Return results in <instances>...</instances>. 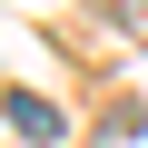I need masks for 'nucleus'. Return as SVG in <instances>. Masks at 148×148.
I'll return each instance as SVG.
<instances>
[{"label":"nucleus","mask_w":148,"mask_h":148,"mask_svg":"<svg viewBox=\"0 0 148 148\" xmlns=\"http://www.w3.org/2000/svg\"><path fill=\"white\" fill-rule=\"evenodd\" d=\"M0 119H10L30 148H59V128H69V119H59V99H40V89H0Z\"/></svg>","instance_id":"f257e3e1"},{"label":"nucleus","mask_w":148,"mask_h":148,"mask_svg":"<svg viewBox=\"0 0 148 148\" xmlns=\"http://www.w3.org/2000/svg\"><path fill=\"white\" fill-rule=\"evenodd\" d=\"M99 138H119V148H128V138H148V109H138V99H109V119H99Z\"/></svg>","instance_id":"f03ea898"},{"label":"nucleus","mask_w":148,"mask_h":148,"mask_svg":"<svg viewBox=\"0 0 148 148\" xmlns=\"http://www.w3.org/2000/svg\"><path fill=\"white\" fill-rule=\"evenodd\" d=\"M119 20H128V30H138V40H148V0H119Z\"/></svg>","instance_id":"7ed1b4c3"}]
</instances>
